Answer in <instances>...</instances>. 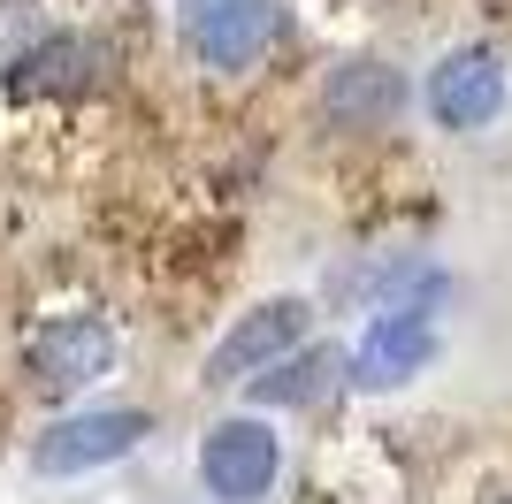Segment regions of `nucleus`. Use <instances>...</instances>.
Here are the masks:
<instances>
[{"mask_svg": "<svg viewBox=\"0 0 512 504\" xmlns=\"http://www.w3.org/2000/svg\"><path fill=\"white\" fill-rule=\"evenodd\" d=\"M276 466H283V443H276V428H268V420H253V413H237V420H222V428H207V443H199V482H207L222 504L268 497Z\"/></svg>", "mask_w": 512, "mask_h": 504, "instance_id": "2", "label": "nucleus"}, {"mask_svg": "<svg viewBox=\"0 0 512 504\" xmlns=\"http://www.w3.org/2000/svg\"><path fill=\"white\" fill-rule=\"evenodd\" d=\"M107 359H115V336H107V321L62 314V321H46V329L31 336L23 367H31V390H46V398H69V390H85V382L107 375Z\"/></svg>", "mask_w": 512, "mask_h": 504, "instance_id": "3", "label": "nucleus"}, {"mask_svg": "<svg viewBox=\"0 0 512 504\" xmlns=\"http://www.w3.org/2000/svg\"><path fill=\"white\" fill-rule=\"evenodd\" d=\"M146 436V413H77V420H54L39 443H31V466L39 474H92V466H115L123 451H138Z\"/></svg>", "mask_w": 512, "mask_h": 504, "instance_id": "4", "label": "nucleus"}, {"mask_svg": "<svg viewBox=\"0 0 512 504\" xmlns=\"http://www.w3.org/2000/svg\"><path fill=\"white\" fill-rule=\"evenodd\" d=\"M329 375V352H306V359H276L268 375L253 382V405H306Z\"/></svg>", "mask_w": 512, "mask_h": 504, "instance_id": "10", "label": "nucleus"}, {"mask_svg": "<svg viewBox=\"0 0 512 504\" xmlns=\"http://www.w3.org/2000/svg\"><path fill=\"white\" fill-rule=\"evenodd\" d=\"M92 62H100V54H92L85 39H46L31 62H16V77H8V84H16V92H85Z\"/></svg>", "mask_w": 512, "mask_h": 504, "instance_id": "9", "label": "nucleus"}, {"mask_svg": "<svg viewBox=\"0 0 512 504\" xmlns=\"http://www.w3.org/2000/svg\"><path fill=\"white\" fill-rule=\"evenodd\" d=\"M398 100H406L398 69L352 62V69L329 77V115H337V123H383V115H398Z\"/></svg>", "mask_w": 512, "mask_h": 504, "instance_id": "8", "label": "nucleus"}, {"mask_svg": "<svg viewBox=\"0 0 512 504\" xmlns=\"http://www.w3.org/2000/svg\"><path fill=\"white\" fill-rule=\"evenodd\" d=\"M497 107H505V69H497L482 46L436 62V77H428V115L444 130H482Z\"/></svg>", "mask_w": 512, "mask_h": 504, "instance_id": "7", "label": "nucleus"}, {"mask_svg": "<svg viewBox=\"0 0 512 504\" xmlns=\"http://www.w3.org/2000/svg\"><path fill=\"white\" fill-rule=\"evenodd\" d=\"M436 359V329H428L421 306H390V314L367 321L360 352H352V375L367 382V390H390V382H413Z\"/></svg>", "mask_w": 512, "mask_h": 504, "instance_id": "6", "label": "nucleus"}, {"mask_svg": "<svg viewBox=\"0 0 512 504\" xmlns=\"http://www.w3.org/2000/svg\"><path fill=\"white\" fill-rule=\"evenodd\" d=\"M283 39L276 0H184V46L207 69H253Z\"/></svg>", "mask_w": 512, "mask_h": 504, "instance_id": "1", "label": "nucleus"}, {"mask_svg": "<svg viewBox=\"0 0 512 504\" xmlns=\"http://www.w3.org/2000/svg\"><path fill=\"white\" fill-rule=\"evenodd\" d=\"M505 504H512V497H505Z\"/></svg>", "mask_w": 512, "mask_h": 504, "instance_id": "11", "label": "nucleus"}, {"mask_svg": "<svg viewBox=\"0 0 512 504\" xmlns=\"http://www.w3.org/2000/svg\"><path fill=\"white\" fill-rule=\"evenodd\" d=\"M299 336H306V306H299V298H268V306H253V314L214 344L207 382H260Z\"/></svg>", "mask_w": 512, "mask_h": 504, "instance_id": "5", "label": "nucleus"}]
</instances>
